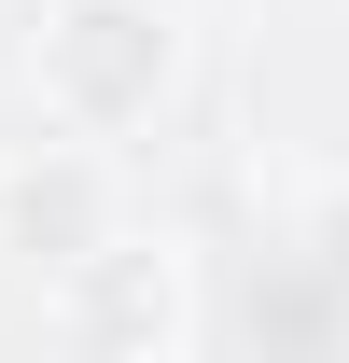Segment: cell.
I'll return each mask as SVG.
<instances>
[{
  "instance_id": "obj_1",
  "label": "cell",
  "mask_w": 349,
  "mask_h": 363,
  "mask_svg": "<svg viewBox=\"0 0 349 363\" xmlns=\"http://www.w3.org/2000/svg\"><path fill=\"white\" fill-rule=\"evenodd\" d=\"M182 70H196L182 0H43V28H28V98H43V126L98 140V154H126L140 126H168Z\"/></svg>"
},
{
  "instance_id": "obj_2",
  "label": "cell",
  "mask_w": 349,
  "mask_h": 363,
  "mask_svg": "<svg viewBox=\"0 0 349 363\" xmlns=\"http://www.w3.org/2000/svg\"><path fill=\"white\" fill-rule=\"evenodd\" d=\"M43 321L70 363H182L196 335V252L168 224H112L70 279H43Z\"/></svg>"
},
{
  "instance_id": "obj_3",
  "label": "cell",
  "mask_w": 349,
  "mask_h": 363,
  "mask_svg": "<svg viewBox=\"0 0 349 363\" xmlns=\"http://www.w3.org/2000/svg\"><path fill=\"white\" fill-rule=\"evenodd\" d=\"M112 224H126V182H112L98 140H28V154H0V252L28 279H70Z\"/></svg>"
},
{
  "instance_id": "obj_4",
  "label": "cell",
  "mask_w": 349,
  "mask_h": 363,
  "mask_svg": "<svg viewBox=\"0 0 349 363\" xmlns=\"http://www.w3.org/2000/svg\"><path fill=\"white\" fill-rule=\"evenodd\" d=\"M307 252H321V279H349V168L307 196Z\"/></svg>"
}]
</instances>
